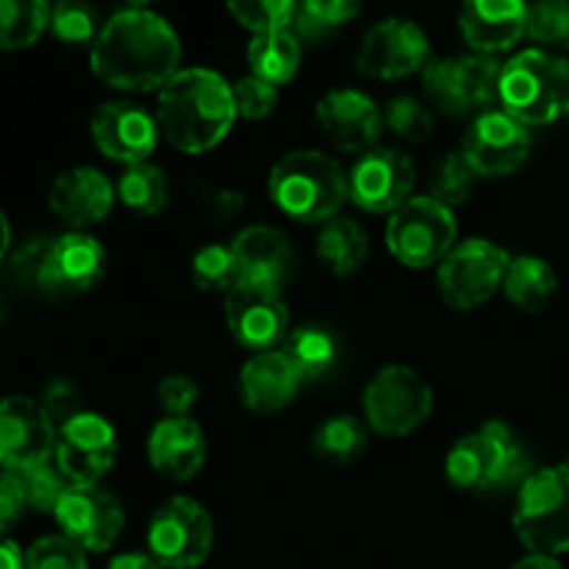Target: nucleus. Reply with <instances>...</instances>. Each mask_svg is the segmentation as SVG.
Returning a JSON list of instances; mask_svg holds the SVG:
<instances>
[{
    "mask_svg": "<svg viewBox=\"0 0 569 569\" xmlns=\"http://www.w3.org/2000/svg\"><path fill=\"white\" fill-rule=\"evenodd\" d=\"M178 33L148 6H128L117 11L92 44L94 76L109 87L131 92L161 89L178 76Z\"/></svg>",
    "mask_w": 569,
    "mask_h": 569,
    "instance_id": "obj_1",
    "label": "nucleus"
},
{
    "mask_svg": "<svg viewBox=\"0 0 569 569\" xmlns=\"http://www.w3.org/2000/svg\"><path fill=\"white\" fill-rule=\"evenodd\" d=\"M237 120L233 89L211 70H181L161 87L156 122L183 153H206L226 139Z\"/></svg>",
    "mask_w": 569,
    "mask_h": 569,
    "instance_id": "obj_2",
    "label": "nucleus"
},
{
    "mask_svg": "<svg viewBox=\"0 0 569 569\" xmlns=\"http://www.w3.org/2000/svg\"><path fill=\"white\" fill-rule=\"evenodd\" d=\"M498 98L522 126H550L569 114V61L550 50H522L500 70Z\"/></svg>",
    "mask_w": 569,
    "mask_h": 569,
    "instance_id": "obj_3",
    "label": "nucleus"
},
{
    "mask_svg": "<svg viewBox=\"0 0 569 569\" xmlns=\"http://www.w3.org/2000/svg\"><path fill=\"white\" fill-rule=\"evenodd\" d=\"M270 194L292 220H331L350 194L348 176L322 150H292L270 170Z\"/></svg>",
    "mask_w": 569,
    "mask_h": 569,
    "instance_id": "obj_4",
    "label": "nucleus"
},
{
    "mask_svg": "<svg viewBox=\"0 0 569 569\" xmlns=\"http://www.w3.org/2000/svg\"><path fill=\"white\" fill-rule=\"evenodd\" d=\"M445 470L453 487L470 492H489L526 483L531 476V459L517 442L515 431L506 422L489 420L481 431L459 439L448 453Z\"/></svg>",
    "mask_w": 569,
    "mask_h": 569,
    "instance_id": "obj_5",
    "label": "nucleus"
},
{
    "mask_svg": "<svg viewBox=\"0 0 569 569\" xmlns=\"http://www.w3.org/2000/svg\"><path fill=\"white\" fill-rule=\"evenodd\" d=\"M515 531L533 556H556L569 550V470H533L520 487L515 509Z\"/></svg>",
    "mask_w": 569,
    "mask_h": 569,
    "instance_id": "obj_6",
    "label": "nucleus"
},
{
    "mask_svg": "<svg viewBox=\"0 0 569 569\" xmlns=\"http://www.w3.org/2000/svg\"><path fill=\"white\" fill-rule=\"evenodd\" d=\"M387 244L406 267H431L456 248V217L448 206L409 198L387 222Z\"/></svg>",
    "mask_w": 569,
    "mask_h": 569,
    "instance_id": "obj_7",
    "label": "nucleus"
},
{
    "mask_svg": "<svg viewBox=\"0 0 569 569\" xmlns=\"http://www.w3.org/2000/svg\"><path fill=\"white\" fill-rule=\"evenodd\" d=\"M214 545L211 517L198 500L172 498L150 517L148 548L161 569H194Z\"/></svg>",
    "mask_w": 569,
    "mask_h": 569,
    "instance_id": "obj_8",
    "label": "nucleus"
},
{
    "mask_svg": "<svg viewBox=\"0 0 569 569\" xmlns=\"http://www.w3.org/2000/svg\"><path fill=\"white\" fill-rule=\"evenodd\" d=\"M433 392L426 378L403 365L383 367L365 392L367 422L383 437H406L428 420Z\"/></svg>",
    "mask_w": 569,
    "mask_h": 569,
    "instance_id": "obj_9",
    "label": "nucleus"
},
{
    "mask_svg": "<svg viewBox=\"0 0 569 569\" xmlns=\"http://www.w3.org/2000/svg\"><path fill=\"white\" fill-rule=\"evenodd\" d=\"M509 253L487 239H467L439 261V292L453 309H476L503 289Z\"/></svg>",
    "mask_w": 569,
    "mask_h": 569,
    "instance_id": "obj_10",
    "label": "nucleus"
},
{
    "mask_svg": "<svg viewBox=\"0 0 569 569\" xmlns=\"http://www.w3.org/2000/svg\"><path fill=\"white\" fill-rule=\"evenodd\" d=\"M500 70L503 64L492 56H453L431 61L422 72V83L439 109L450 114H470L487 109L498 98Z\"/></svg>",
    "mask_w": 569,
    "mask_h": 569,
    "instance_id": "obj_11",
    "label": "nucleus"
},
{
    "mask_svg": "<svg viewBox=\"0 0 569 569\" xmlns=\"http://www.w3.org/2000/svg\"><path fill=\"white\" fill-rule=\"evenodd\" d=\"M117 448L114 426L94 411H83L56 433V467L72 487H92L111 470Z\"/></svg>",
    "mask_w": 569,
    "mask_h": 569,
    "instance_id": "obj_12",
    "label": "nucleus"
},
{
    "mask_svg": "<svg viewBox=\"0 0 569 569\" xmlns=\"http://www.w3.org/2000/svg\"><path fill=\"white\" fill-rule=\"evenodd\" d=\"M56 453V426L42 403L22 395L0 400V467L22 472L50 461Z\"/></svg>",
    "mask_w": 569,
    "mask_h": 569,
    "instance_id": "obj_13",
    "label": "nucleus"
},
{
    "mask_svg": "<svg viewBox=\"0 0 569 569\" xmlns=\"http://www.w3.org/2000/svg\"><path fill=\"white\" fill-rule=\"evenodd\" d=\"M428 59H431V44H428L422 28L411 20L392 17L367 31L356 67L365 76L392 81V78H406L417 70H426Z\"/></svg>",
    "mask_w": 569,
    "mask_h": 569,
    "instance_id": "obj_14",
    "label": "nucleus"
},
{
    "mask_svg": "<svg viewBox=\"0 0 569 569\" xmlns=\"http://www.w3.org/2000/svg\"><path fill=\"white\" fill-rule=\"evenodd\" d=\"M415 189V164L403 150L372 148L348 176V192L359 209L383 214L398 211Z\"/></svg>",
    "mask_w": 569,
    "mask_h": 569,
    "instance_id": "obj_15",
    "label": "nucleus"
},
{
    "mask_svg": "<svg viewBox=\"0 0 569 569\" xmlns=\"http://www.w3.org/2000/svg\"><path fill=\"white\" fill-rule=\"evenodd\" d=\"M56 522L70 542L81 550H109L126 526L120 500L111 492L92 487H70L53 511Z\"/></svg>",
    "mask_w": 569,
    "mask_h": 569,
    "instance_id": "obj_16",
    "label": "nucleus"
},
{
    "mask_svg": "<svg viewBox=\"0 0 569 569\" xmlns=\"http://www.w3.org/2000/svg\"><path fill=\"white\" fill-rule=\"evenodd\" d=\"M226 317L233 339L244 348L267 353L272 345L287 339L289 309L278 287L242 281L228 295Z\"/></svg>",
    "mask_w": 569,
    "mask_h": 569,
    "instance_id": "obj_17",
    "label": "nucleus"
},
{
    "mask_svg": "<svg viewBox=\"0 0 569 569\" xmlns=\"http://www.w3.org/2000/svg\"><path fill=\"white\" fill-rule=\"evenodd\" d=\"M461 153L478 176H509L526 164L531 133L506 111H483L472 120Z\"/></svg>",
    "mask_w": 569,
    "mask_h": 569,
    "instance_id": "obj_18",
    "label": "nucleus"
},
{
    "mask_svg": "<svg viewBox=\"0 0 569 569\" xmlns=\"http://www.w3.org/2000/svg\"><path fill=\"white\" fill-rule=\"evenodd\" d=\"M92 137L109 159L126 161L128 167L142 164L156 148L159 122L142 106L111 100V103L98 106L92 114Z\"/></svg>",
    "mask_w": 569,
    "mask_h": 569,
    "instance_id": "obj_19",
    "label": "nucleus"
},
{
    "mask_svg": "<svg viewBox=\"0 0 569 569\" xmlns=\"http://www.w3.org/2000/svg\"><path fill=\"white\" fill-rule=\"evenodd\" d=\"M317 122L339 150H372L383 128V111L359 89H333L317 103Z\"/></svg>",
    "mask_w": 569,
    "mask_h": 569,
    "instance_id": "obj_20",
    "label": "nucleus"
},
{
    "mask_svg": "<svg viewBox=\"0 0 569 569\" xmlns=\"http://www.w3.org/2000/svg\"><path fill=\"white\" fill-rule=\"evenodd\" d=\"M528 6L520 0H472L461 9V33L476 53L492 56L509 50L526 37Z\"/></svg>",
    "mask_w": 569,
    "mask_h": 569,
    "instance_id": "obj_21",
    "label": "nucleus"
},
{
    "mask_svg": "<svg viewBox=\"0 0 569 569\" xmlns=\"http://www.w3.org/2000/svg\"><path fill=\"white\" fill-rule=\"evenodd\" d=\"M114 206V187L94 167H72L50 187V209L76 228L94 226Z\"/></svg>",
    "mask_w": 569,
    "mask_h": 569,
    "instance_id": "obj_22",
    "label": "nucleus"
},
{
    "mask_svg": "<svg viewBox=\"0 0 569 569\" xmlns=\"http://www.w3.org/2000/svg\"><path fill=\"white\" fill-rule=\"evenodd\" d=\"M148 459L170 481H189L206 461V433L189 417H167L148 439Z\"/></svg>",
    "mask_w": 569,
    "mask_h": 569,
    "instance_id": "obj_23",
    "label": "nucleus"
},
{
    "mask_svg": "<svg viewBox=\"0 0 569 569\" xmlns=\"http://www.w3.org/2000/svg\"><path fill=\"white\" fill-rule=\"evenodd\" d=\"M106 250L94 237L81 231L53 239L44 264V289L87 292L103 278Z\"/></svg>",
    "mask_w": 569,
    "mask_h": 569,
    "instance_id": "obj_24",
    "label": "nucleus"
},
{
    "mask_svg": "<svg viewBox=\"0 0 569 569\" xmlns=\"http://www.w3.org/2000/svg\"><path fill=\"white\" fill-rule=\"evenodd\" d=\"M300 383H303L300 372L295 370L287 353H278V350L253 356L239 376L244 406L259 411V415H272V411H281L283 406L292 403Z\"/></svg>",
    "mask_w": 569,
    "mask_h": 569,
    "instance_id": "obj_25",
    "label": "nucleus"
},
{
    "mask_svg": "<svg viewBox=\"0 0 569 569\" xmlns=\"http://www.w3.org/2000/svg\"><path fill=\"white\" fill-rule=\"evenodd\" d=\"M231 253L237 259L239 276L248 283L281 287L292 270V244L278 228L250 226L233 239Z\"/></svg>",
    "mask_w": 569,
    "mask_h": 569,
    "instance_id": "obj_26",
    "label": "nucleus"
},
{
    "mask_svg": "<svg viewBox=\"0 0 569 569\" xmlns=\"http://www.w3.org/2000/svg\"><path fill=\"white\" fill-rule=\"evenodd\" d=\"M556 289H559V278H556L553 267L539 256H517L509 261L503 292L517 309L531 311V315L545 311L556 298Z\"/></svg>",
    "mask_w": 569,
    "mask_h": 569,
    "instance_id": "obj_27",
    "label": "nucleus"
},
{
    "mask_svg": "<svg viewBox=\"0 0 569 569\" xmlns=\"http://www.w3.org/2000/svg\"><path fill=\"white\" fill-rule=\"evenodd\" d=\"M317 253L337 276H353L370 256V239L359 222L339 217V220L326 222V228L320 231Z\"/></svg>",
    "mask_w": 569,
    "mask_h": 569,
    "instance_id": "obj_28",
    "label": "nucleus"
},
{
    "mask_svg": "<svg viewBox=\"0 0 569 569\" xmlns=\"http://www.w3.org/2000/svg\"><path fill=\"white\" fill-rule=\"evenodd\" d=\"M248 61L253 67V76L267 81L270 87L289 83L300 67L298 37L292 31L253 37V42L248 48Z\"/></svg>",
    "mask_w": 569,
    "mask_h": 569,
    "instance_id": "obj_29",
    "label": "nucleus"
},
{
    "mask_svg": "<svg viewBox=\"0 0 569 569\" xmlns=\"http://www.w3.org/2000/svg\"><path fill=\"white\" fill-rule=\"evenodd\" d=\"M50 28V6L42 0H0V50L31 48Z\"/></svg>",
    "mask_w": 569,
    "mask_h": 569,
    "instance_id": "obj_30",
    "label": "nucleus"
},
{
    "mask_svg": "<svg viewBox=\"0 0 569 569\" xmlns=\"http://www.w3.org/2000/svg\"><path fill=\"white\" fill-rule=\"evenodd\" d=\"M283 353H287V359L292 361L303 381L306 378L315 381V378L328 376L333 370L339 348L337 339L328 331H322V328H300V331L287 337V350Z\"/></svg>",
    "mask_w": 569,
    "mask_h": 569,
    "instance_id": "obj_31",
    "label": "nucleus"
},
{
    "mask_svg": "<svg viewBox=\"0 0 569 569\" xmlns=\"http://www.w3.org/2000/svg\"><path fill=\"white\" fill-rule=\"evenodd\" d=\"M120 200L126 209L137 211V214H159L167 206V176L161 167L148 164H131L120 178Z\"/></svg>",
    "mask_w": 569,
    "mask_h": 569,
    "instance_id": "obj_32",
    "label": "nucleus"
},
{
    "mask_svg": "<svg viewBox=\"0 0 569 569\" xmlns=\"http://www.w3.org/2000/svg\"><path fill=\"white\" fill-rule=\"evenodd\" d=\"M315 453L337 465L359 459L367 448V431L356 417H331L315 433Z\"/></svg>",
    "mask_w": 569,
    "mask_h": 569,
    "instance_id": "obj_33",
    "label": "nucleus"
},
{
    "mask_svg": "<svg viewBox=\"0 0 569 569\" xmlns=\"http://www.w3.org/2000/svg\"><path fill=\"white\" fill-rule=\"evenodd\" d=\"M476 181H478V172L472 170L467 156L448 153L433 164L431 181L428 183H431V198L437 200V203L453 209V206L465 203V200L470 198Z\"/></svg>",
    "mask_w": 569,
    "mask_h": 569,
    "instance_id": "obj_34",
    "label": "nucleus"
},
{
    "mask_svg": "<svg viewBox=\"0 0 569 569\" xmlns=\"http://www.w3.org/2000/svg\"><path fill=\"white\" fill-rule=\"evenodd\" d=\"M106 22H100V14L94 6L78 3V0H64V3L50 9V31L56 39L70 44L98 42L100 31Z\"/></svg>",
    "mask_w": 569,
    "mask_h": 569,
    "instance_id": "obj_35",
    "label": "nucleus"
},
{
    "mask_svg": "<svg viewBox=\"0 0 569 569\" xmlns=\"http://www.w3.org/2000/svg\"><path fill=\"white\" fill-rule=\"evenodd\" d=\"M192 281L198 283L206 292H228L242 283L239 276L237 259H233L231 248H222V244H209V248L198 250L192 259Z\"/></svg>",
    "mask_w": 569,
    "mask_h": 569,
    "instance_id": "obj_36",
    "label": "nucleus"
},
{
    "mask_svg": "<svg viewBox=\"0 0 569 569\" xmlns=\"http://www.w3.org/2000/svg\"><path fill=\"white\" fill-rule=\"evenodd\" d=\"M14 476L20 481L22 495H26V506L33 511H56V506L61 503L67 489L72 487L64 478V472L56 465H50V461L28 467V470L14 472Z\"/></svg>",
    "mask_w": 569,
    "mask_h": 569,
    "instance_id": "obj_37",
    "label": "nucleus"
},
{
    "mask_svg": "<svg viewBox=\"0 0 569 569\" xmlns=\"http://www.w3.org/2000/svg\"><path fill=\"white\" fill-rule=\"evenodd\" d=\"M228 11L237 17L239 26L250 28L256 37H261V33L289 31L295 14H298V6L289 0H242V3L228 6Z\"/></svg>",
    "mask_w": 569,
    "mask_h": 569,
    "instance_id": "obj_38",
    "label": "nucleus"
},
{
    "mask_svg": "<svg viewBox=\"0 0 569 569\" xmlns=\"http://www.w3.org/2000/svg\"><path fill=\"white\" fill-rule=\"evenodd\" d=\"M526 33L548 48H569V3L565 0H542L528 6Z\"/></svg>",
    "mask_w": 569,
    "mask_h": 569,
    "instance_id": "obj_39",
    "label": "nucleus"
},
{
    "mask_svg": "<svg viewBox=\"0 0 569 569\" xmlns=\"http://www.w3.org/2000/svg\"><path fill=\"white\" fill-rule=\"evenodd\" d=\"M383 126L409 142H422L433 133V114L417 98H392L383 109Z\"/></svg>",
    "mask_w": 569,
    "mask_h": 569,
    "instance_id": "obj_40",
    "label": "nucleus"
},
{
    "mask_svg": "<svg viewBox=\"0 0 569 569\" xmlns=\"http://www.w3.org/2000/svg\"><path fill=\"white\" fill-rule=\"evenodd\" d=\"M26 569H87V556L67 537H42L26 550Z\"/></svg>",
    "mask_w": 569,
    "mask_h": 569,
    "instance_id": "obj_41",
    "label": "nucleus"
},
{
    "mask_svg": "<svg viewBox=\"0 0 569 569\" xmlns=\"http://www.w3.org/2000/svg\"><path fill=\"white\" fill-rule=\"evenodd\" d=\"M359 14V3H342V0H309V3L298 6L295 22L303 33L317 37V33L337 28L348 22L350 17Z\"/></svg>",
    "mask_w": 569,
    "mask_h": 569,
    "instance_id": "obj_42",
    "label": "nucleus"
},
{
    "mask_svg": "<svg viewBox=\"0 0 569 569\" xmlns=\"http://www.w3.org/2000/svg\"><path fill=\"white\" fill-rule=\"evenodd\" d=\"M39 403H42L44 415H48L50 422L56 426V433H59V428L67 426L72 417L87 411L81 403V392H78L76 383L67 381V378H56V381H50L48 387H44L42 400H39Z\"/></svg>",
    "mask_w": 569,
    "mask_h": 569,
    "instance_id": "obj_43",
    "label": "nucleus"
},
{
    "mask_svg": "<svg viewBox=\"0 0 569 569\" xmlns=\"http://www.w3.org/2000/svg\"><path fill=\"white\" fill-rule=\"evenodd\" d=\"M231 89L233 103H237V114L248 117V120H261V117L270 114L278 103V89L256 76L242 78V81L233 83Z\"/></svg>",
    "mask_w": 569,
    "mask_h": 569,
    "instance_id": "obj_44",
    "label": "nucleus"
},
{
    "mask_svg": "<svg viewBox=\"0 0 569 569\" xmlns=\"http://www.w3.org/2000/svg\"><path fill=\"white\" fill-rule=\"evenodd\" d=\"M159 406L167 411V417H187L192 406L198 403L200 389L189 376H167L156 389Z\"/></svg>",
    "mask_w": 569,
    "mask_h": 569,
    "instance_id": "obj_45",
    "label": "nucleus"
},
{
    "mask_svg": "<svg viewBox=\"0 0 569 569\" xmlns=\"http://www.w3.org/2000/svg\"><path fill=\"white\" fill-rule=\"evenodd\" d=\"M26 509V495L14 472H0V533H9Z\"/></svg>",
    "mask_w": 569,
    "mask_h": 569,
    "instance_id": "obj_46",
    "label": "nucleus"
},
{
    "mask_svg": "<svg viewBox=\"0 0 569 569\" xmlns=\"http://www.w3.org/2000/svg\"><path fill=\"white\" fill-rule=\"evenodd\" d=\"M0 569H26V553L9 533H0Z\"/></svg>",
    "mask_w": 569,
    "mask_h": 569,
    "instance_id": "obj_47",
    "label": "nucleus"
},
{
    "mask_svg": "<svg viewBox=\"0 0 569 569\" xmlns=\"http://www.w3.org/2000/svg\"><path fill=\"white\" fill-rule=\"evenodd\" d=\"M106 569H161V565L150 553H122L114 556Z\"/></svg>",
    "mask_w": 569,
    "mask_h": 569,
    "instance_id": "obj_48",
    "label": "nucleus"
},
{
    "mask_svg": "<svg viewBox=\"0 0 569 569\" xmlns=\"http://www.w3.org/2000/svg\"><path fill=\"white\" fill-rule=\"evenodd\" d=\"M515 569H561V565L556 559H550V556H528Z\"/></svg>",
    "mask_w": 569,
    "mask_h": 569,
    "instance_id": "obj_49",
    "label": "nucleus"
},
{
    "mask_svg": "<svg viewBox=\"0 0 569 569\" xmlns=\"http://www.w3.org/2000/svg\"><path fill=\"white\" fill-rule=\"evenodd\" d=\"M9 244H11V226L9 220H6L3 211H0V261H3V256L9 253Z\"/></svg>",
    "mask_w": 569,
    "mask_h": 569,
    "instance_id": "obj_50",
    "label": "nucleus"
},
{
    "mask_svg": "<svg viewBox=\"0 0 569 569\" xmlns=\"http://www.w3.org/2000/svg\"><path fill=\"white\" fill-rule=\"evenodd\" d=\"M565 467H567V470H569V459H567V465H565Z\"/></svg>",
    "mask_w": 569,
    "mask_h": 569,
    "instance_id": "obj_51",
    "label": "nucleus"
}]
</instances>
